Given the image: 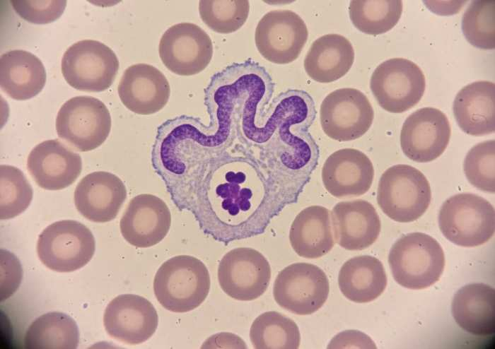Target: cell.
<instances>
[{
    "mask_svg": "<svg viewBox=\"0 0 495 349\" xmlns=\"http://www.w3.org/2000/svg\"><path fill=\"white\" fill-rule=\"evenodd\" d=\"M250 338L257 349H296L301 342L296 324L274 311L264 312L255 319L250 327Z\"/></svg>",
    "mask_w": 495,
    "mask_h": 349,
    "instance_id": "obj_30",
    "label": "cell"
},
{
    "mask_svg": "<svg viewBox=\"0 0 495 349\" xmlns=\"http://www.w3.org/2000/svg\"><path fill=\"white\" fill-rule=\"evenodd\" d=\"M27 167L36 184L47 190H60L72 184L82 170V160L58 139L47 140L28 155Z\"/></svg>",
    "mask_w": 495,
    "mask_h": 349,
    "instance_id": "obj_18",
    "label": "cell"
},
{
    "mask_svg": "<svg viewBox=\"0 0 495 349\" xmlns=\"http://www.w3.org/2000/svg\"><path fill=\"white\" fill-rule=\"evenodd\" d=\"M209 153L165 182L175 204L191 211L204 232L219 241L263 231L283 192L302 184L252 150Z\"/></svg>",
    "mask_w": 495,
    "mask_h": 349,
    "instance_id": "obj_1",
    "label": "cell"
},
{
    "mask_svg": "<svg viewBox=\"0 0 495 349\" xmlns=\"http://www.w3.org/2000/svg\"><path fill=\"white\" fill-rule=\"evenodd\" d=\"M159 56L165 67L180 76H192L202 71L210 63L213 45L199 26L181 23L170 27L162 35Z\"/></svg>",
    "mask_w": 495,
    "mask_h": 349,
    "instance_id": "obj_14",
    "label": "cell"
},
{
    "mask_svg": "<svg viewBox=\"0 0 495 349\" xmlns=\"http://www.w3.org/2000/svg\"><path fill=\"white\" fill-rule=\"evenodd\" d=\"M111 117L106 105L91 96H76L65 102L58 111V136L77 150H94L107 139Z\"/></svg>",
    "mask_w": 495,
    "mask_h": 349,
    "instance_id": "obj_7",
    "label": "cell"
},
{
    "mask_svg": "<svg viewBox=\"0 0 495 349\" xmlns=\"http://www.w3.org/2000/svg\"><path fill=\"white\" fill-rule=\"evenodd\" d=\"M158 317L153 305L146 298L123 294L107 304L103 316L107 333L113 338L129 345H137L155 333Z\"/></svg>",
    "mask_w": 495,
    "mask_h": 349,
    "instance_id": "obj_16",
    "label": "cell"
},
{
    "mask_svg": "<svg viewBox=\"0 0 495 349\" xmlns=\"http://www.w3.org/2000/svg\"><path fill=\"white\" fill-rule=\"evenodd\" d=\"M452 314L458 326L474 336H486L495 330V290L483 283L467 284L458 290Z\"/></svg>",
    "mask_w": 495,
    "mask_h": 349,
    "instance_id": "obj_24",
    "label": "cell"
},
{
    "mask_svg": "<svg viewBox=\"0 0 495 349\" xmlns=\"http://www.w3.org/2000/svg\"><path fill=\"white\" fill-rule=\"evenodd\" d=\"M209 289L210 276L206 266L189 255L176 256L165 261L153 280L157 300L173 312H187L198 307Z\"/></svg>",
    "mask_w": 495,
    "mask_h": 349,
    "instance_id": "obj_2",
    "label": "cell"
},
{
    "mask_svg": "<svg viewBox=\"0 0 495 349\" xmlns=\"http://www.w3.org/2000/svg\"><path fill=\"white\" fill-rule=\"evenodd\" d=\"M95 250L91 231L73 220H62L48 225L40 233L37 252L41 262L57 272H71L86 265Z\"/></svg>",
    "mask_w": 495,
    "mask_h": 349,
    "instance_id": "obj_6",
    "label": "cell"
},
{
    "mask_svg": "<svg viewBox=\"0 0 495 349\" xmlns=\"http://www.w3.org/2000/svg\"><path fill=\"white\" fill-rule=\"evenodd\" d=\"M354 61V50L345 37L325 35L311 45L304 59L307 74L319 83H330L344 76Z\"/></svg>",
    "mask_w": 495,
    "mask_h": 349,
    "instance_id": "obj_26",
    "label": "cell"
},
{
    "mask_svg": "<svg viewBox=\"0 0 495 349\" xmlns=\"http://www.w3.org/2000/svg\"><path fill=\"white\" fill-rule=\"evenodd\" d=\"M250 4L247 0H202L199 12L202 20L212 30L223 34L240 29L248 19Z\"/></svg>",
    "mask_w": 495,
    "mask_h": 349,
    "instance_id": "obj_34",
    "label": "cell"
},
{
    "mask_svg": "<svg viewBox=\"0 0 495 349\" xmlns=\"http://www.w3.org/2000/svg\"><path fill=\"white\" fill-rule=\"evenodd\" d=\"M308 36L303 20L290 10H274L259 21L255 41L260 54L270 62L285 64L296 60Z\"/></svg>",
    "mask_w": 495,
    "mask_h": 349,
    "instance_id": "obj_12",
    "label": "cell"
},
{
    "mask_svg": "<svg viewBox=\"0 0 495 349\" xmlns=\"http://www.w3.org/2000/svg\"><path fill=\"white\" fill-rule=\"evenodd\" d=\"M438 225L453 244L474 247L488 242L495 230V211L489 201L471 193H460L442 204Z\"/></svg>",
    "mask_w": 495,
    "mask_h": 349,
    "instance_id": "obj_5",
    "label": "cell"
},
{
    "mask_svg": "<svg viewBox=\"0 0 495 349\" xmlns=\"http://www.w3.org/2000/svg\"><path fill=\"white\" fill-rule=\"evenodd\" d=\"M388 262L395 280L401 286L420 290L441 278L445 255L441 244L431 236L419 232L408 233L392 246Z\"/></svg>",
    "mask_w": 495,
    "mask_h": 349,
    "instance_id": "obj_3",
    "label": "cell"
},
{
    "mask_svg": "<svg viewBox=\"0 0 495 349\" xmlns=\"http://www.w3.org/2000/svg\"><path fill=\"white\" fill-rule=\"evenodd\" d=\"M119 97L130 111L143 115L154 114L167 104L170 85L163 73L147 64H136L124 72L118 88Z\"/></svg>",
    "mask_w": 495,
    "mask_h": 349,
    "instance_id": "obj_21",
    "label": "cell"
},
{
    "mask_svg": "<svg viewBox=\"0 0 495 349\" xmlns=\"http://www.w3.org/2000/svg\"><path fill=\"white\" fill-rule=\"evenodd\" d=\"M47 73L41 60L30 52L10 50L0 59L1 90L16 100L30 99L43 89Z\"/></svg>",
    "mask_w": 495,
    "mask_h": 349,
    "instance_id": "obj_25",
    "label": "cell"
},
{
    "mask_svg": "<svg viewBox=\"0 0 495 349\" xmlns=\"http://www.w3.org/2000/svg\"><path fill=\"white\" fill-rule=\"evenodd\" d=\"M451 129L446 115L440 110L426 107L409 115L400 133L404 154L418 162L440 157L450 141Z\"/></svg>",
    "mask_w": 495,
    "mask_h": 349,
    "instance_id": "obj_15",
    "label": "cell"
},
{
    "mask_svg": "<svg viewBox=\"0 0 495 349\" xmlns=\"http://www.w3.org/2000/svg\"><path fill=\"white\" fill-rule=\"evenodd\" d=\"M171 215L166 203L159 197L142 194L129 203L120 222L124 239L139 248L152 247L168 234Z\"/></svg>",
    "mask_w": 495,
    "mask_h": 349,
    "instance_id": "obj_17",
    "label": "cell"
},
{
    "mask_svg": "<svg viewBox=\"0 0 495 349\" xmlns=\"http://www.w3.org/2000/svg\"><path fill=\"white\" fill-rule=\"evenodd\" d=\"M79 343L76 321L63 312L44 314L29 326L25 337L26 349H75Z\"/></svg>",
    "mask_w": 495,
    "mask_h": 349,
    "instance_id": "obj_29",
    "label": "cell"
},
{
    "mask_svg": "<svg viewBox=\"0 0 495 349\" xmlns=\"http://www.w3.org/2000/svg\"><path fill=\"white\" fill-rule=\"evenodd\" d=\"M115 53L94 40L71 45L62 59V73L72 88L85 92H102L113 83L119 69Z\"/></svg>",
    "mask_w": 495,
    "mask_h": 349,
    "instance_id": "obj_8",
    "label": "cell"
},
{
    "mask_svg": "<svg viewBox=\"0 0 495 349\" xmlns=\"http://www.w3.org/2000/svg\"><path fill=\"white\" fill-rule=\"evenodd\" d=\"M330 292L328 278L318 266L295 263L276 276L273 288L276 302L298 315L311 314L326 302Z\"/></svg>",
    "mask_w": 495,
    "mask_h": 349,
    "instance_id": "obj_10",
    "label": "cell"
},
{
    "mask_svg": "<svg viewBox=\"0 0 495 349\" xmlns=\"http://www.w3.org/2000/svg\"><path fill=\"white\" fill-rule=\"evenodd\" d=\"M218 279L221 289L228 296L250 301L260 297L267 289L271 268L258 251L249 247L235 248L221 260Z\"/></svg>",
    "mask_w": 495,
    "mask_h": 349,
    "instance_id": "obj_13",
    "label": "cell"
},
{
    "mask_svg": "<svg viewBox=\"0 0 495 349\" xmlns=\"http://www.w3.org/2000/svg\"><path fill=\"white\" fill-rule=\"evenodd\" d=\"M328 348H375L373 341L363 333L350 330L343 331L334 336L330 341Z\"/></svg>",
    "mask_w": 495,
    "mask_h": 349,
    "instance_id": "obj_38",
    "label": "cell"
},
{
    "mask_svg": "<svg viewBox=\"0 0 495 349\" xmlns=\"http://www.w3.org/2000/svg\"><path fill=\"white\" fill-rule=\"evenodd\" d=\"M402 12L400 0H353L349 13L353 25L361 32L378 35L390 30Z\"/></svg>",
    "mask_w": 495,
    "mask_h": 349,
    "instance_id": "obj_31",
    "label": "cell"
},
{
    "mask_svg": "<svg viewBox=\"0 0 495 349\" xmlns=\"http://www.w3.org/2000/svg\"><path fill=\"white\" fill-rule=\"evenodd\" d=\"M289 240L300 256L318 259L327 254L334 245L330 211L321 206L301 211L292 223Z\"/></svg>",
    "mask_w": 495,
    "mask_h": 349,
    "instance_id": "obj_27",
    "label": "cell"
},
{
    "mask_svg": "<svg viewBox=\"0 0 495 349\" xmlns=\"http://www.w3.org/2000/svg\"><path fill=\"white\" fill-rule=\"evenodd\" d=\"M453 114L467 134L480 136L495 131V85L479 81L463 87L453 101Z\"/></svg>",
    "mask_w": 495,
    "mask_h": 349,
    "instance_id": "obj_23",
    "label": "cell"
},
{
    "mask_svg": "<svg viewBox=\"0 0 495 349\" xmlns=\"http://www.w3.org/2000/svg\"><path fill=\"white\" fill-rule=\"evenodd\" d=\"M1 299L6 300L18 289L22 279V268L17 257L1 249Z\"/></svg>",
    "mask_w": 495,
    "mask_h": 349,
    "instance_id": "obj_37",
    "label": "cell"
},
{
    "mask_svg": "<svg viewBox=\"0 0 495 349\" xmlns=\"http://www.w3.org/2000/svg\"><path fill=\"white\" fill-rule=\"evenodd\" d=\"M126 198L123 182L115 174L105 171L93 172L83 177L74 194L78 211L95 223L115 219Z\"/></svg>",
    "mask_w": 495,
    "mask_h": 349,
    "instance_id": "obj_19",
    "label": "cell"
},
{
    "mask_svg": "<svg viewBox=\"0 0 495 349\" xmlns=\"http://www.w3.org/2000/svg\"><path fill=\"white\" fill-rule=\"evenodd\" d=\"M0 218H13L31 203L33 189L23 172L12 165L0 167Z\"/></svg>",
    "mask_w": 495,
    "mask_h": 349,
    "instance_id": "obj_33",
    "label": "cell"
},
{
    "mask_svg": "<svg viewBox=\"0 0 495 349\" xmlns=\"http://www.w3.org/2000/svg\"><path fill=\"white\" fill-rule=\"evenodd\" d=\"M387 281L381 261L369 255L349 259L342 265L338 276L342 293L356 303L370 302L378 298L385 290Z\"/></svg>",
    "mask_w": 495,
    "mask_h": 349,
    "instance_id": "obj_28",
    "label": "cell"
},
{
    "mask_svg": "<svg viewBox=\"0 0 495 349\" xmlns=\"http://www.w3.org/2000/svg\"><path fill=\"white\" fill-rule=\"evenodd\" d=\"M370 87L379 105L392 113H402L421 99L426 80L421 69L404 58H392L378 65L372 73Z\"/></svg>",
    "mask_w": 495,
    "mask_h": 349,
    "instance_id": "obj_9",
    "label": "cell"
},
{
    "mask_svg": "<svg viewBox=\"0 0 495 349\" xmlns=\"http://www.w3.org/2000/svg\"><path fill=\"white\" fill-rule=\"evenodd\" d=\"M431 200L429 181L420 170L411 165H393L380 178L377 194L378 206L395 221L417 220L426 212Z\"/></svg>",
    "mask_w": 495,
    "mask_h": 349,
    "instance_id": "obj_4",
    "label": "cell"
},
{
    "mask_svg": "<svg viewBox=\"0 0 495 349\" xmlns=\"http://www.w3.org/2000/svg\"><path fill=\"white\" fill-rule=\"evenodd\" d=\"M330 217L335 242L345 249H364L379 236L381 229L379 215L367 201L339 202L332 208Z\"/></svg>",
    "mask_w": 495,
    "mask_h": 349,
    "instance_id": "obj_22",
    "label": "cell"
},
{
    "mask_svg": "<svg viewBox=\"0 0 495 349\" xmlns=\"http://www.w3.org/2000/svg\"><path fill=\"white\" fill-rule=\"evenodd\" d=\"M21 18L34 24H47L57 20L64 13L66 1H11Z\"/></svg>",
    "mask_w": 495,
    "mask_h": 349,
    "instance_id": "obj_36",
    "label": "cell"
},
{
    "mask_svg": "<svg viewBox=\"0 0 495 349\" xmlns=\"http://www.w3.org/2000/svg\"><path fill=\"white\" fill-rule=\"evenodd\" d=\"M495 141L489 140L474 146L467 153L463 169L465 174L477 189L495 191Z\"/></svg>",
    "mask_w": 495,
    "mask_h": 349,
    "instance_id": "obj_35",
    "label": "cell"
},
{
    "mask_svg": "<svg viewBox=\"0 0 495 349\" xmlns=\"http://www.w3.org/2000/svg\"><path fill=\"white\" fill-rule=\"evenodd\" d=\"M374 169L369 158L354 148H343L331 154L322 169L325 188L337 198L358 196L371 188Z\"/></svg>",
    "mask_w": 495,
    "mask_h": 349,
    "instance_id": "obj_20",
    "label": "cell"
},
{
    "mask_svg": "<svg viewBox=\"0 0 495 349\" xmlns=\"http://www.w3.org/2000/svg\"><path fill=\"white\" fill-rule=\"evenodd\" d=\"M462 30L466 40L482 49L495 47V0L471 1L462 20Z\"/></svg>",
    "mask_w": 495,
    "mask_h": 349,
    "instance_id": "obj_32",
    "label": "cell"
},
{
    "mask_svg": "<svg viewBox=\"0 0 495 349\" xmlns=\"http://www.w3.org/2000/svg\"><path fill=\"white\" fill-rule=\"evenodd\" d=\"M373 117V109L368 97L355 88L335 90L325 97L320 105L323 131L340 142L364 135L372 125Z\"/></svg>",
    "mask_w": 495,
    "mask_h": 349,
    "instance_id": "obj_11",
    "label": "cell"
}]
</instances>
